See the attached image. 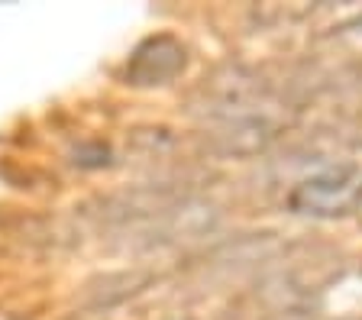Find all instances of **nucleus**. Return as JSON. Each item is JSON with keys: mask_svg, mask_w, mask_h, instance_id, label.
I'll return each mask as SVG.
<instances>
[{"mask_svg": "<svg viewBox=\"0 0 362 320\" xmlns=\"http://www.w3.org/2000/svg\"><path fill=\"white\" fill-rule=\"evenodd\" d=\"M281 123L279 120H233V123H214L204 143L217 155H259L265 153L275 136H279Z\"/></svg>", "mask_w": 362, "mask_h": 320, "instance_id": "4", "label": "nucleus"}, {"mask_svg": "<svg viewBox=\"0 0 362 320\" xmlns=\"http://www.w3.org/2000/svg\"><path fill=\"white\" fill-rule=\"evenodd\" d=\"M185 61H188V52L175 36H152L133 52L127 65V78L129 84H139V88L165 84L185 71Z\"/></svg>", "mask_w": 362, "mask_h": 320, "instance_id": "3", "label": "nucleus"}, {"mask_svg": "<svg viewBox=\"0 0 362 320\" xmlns=\"http://www.w3.org/2000/svg\"><path fill=\"white\" fill-rule=\"evenodd\" d=\"M362 201V168L353 162L324 165L288 191V207L304 217H343Z\"/></svg>", "mask_w": 362, "mask_h": 320, "instance_id": "2", "label": "nucleus"}, {"mask_svg": "<svg viewBox=\"0 0 362 320\" xmlns=\"http://www.w3.org/2000/svg\"><path fill=\"white\" fill-rule=\"evenodd\" d=\"M194 104L211 123L275 120V88L265 75L246 65H223L204 78Z\"/></svg>", "mask_w": 362, "mask_h": 320, "instance_id": "1", "label": "nucleus"}, {"mask_svg": "<svg viewBox=\"0 0 362 320\" xmlns=\"http://www.w3.org/2000/svg\"><path fill=\"white\" fill-rule=\"evenodd\" d=\"M333 39H337V42L346 49L349 55L362 59V16H359V20H353V23H346V26H339Z\"/></svg>", "mask_w": 362, "mask_h": 320, "instance_id": "5", "label": "nucleus"}]
</instances>
